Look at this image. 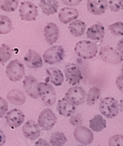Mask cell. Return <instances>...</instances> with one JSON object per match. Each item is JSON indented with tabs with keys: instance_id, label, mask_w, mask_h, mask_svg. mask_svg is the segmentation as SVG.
<instances>
[{
	"instance_id": "6da1fadb",
	"label": "cell",
	"mask_w": 123,
	"mask_h": 146,
	"mask_svg": "<svg viewBox=\"0 0 123 146\" xmlns=\"http://www.w3.org/2000/svg\"><path fill=\"white\" fill-rule=\"evenodd\" d=\"M74 52L82 59H91L97 55L98 46L92 41L82 40L75 44Z\"/></svg>"
},
{
	"instance_id": "7a4b0ae2",
	"label": "cell",
	"mask_w": 123,
	"mask_h": 146,
	"mask_svg": "<svg viewBox=\"0 0 123 146\" xmlns=\"http://www.w3.org/2000/svg\"><path fill=\"white\" fill-rule=\"evenodd\" d=\"M100 113L108 119L115 118L119 113L120 104L114 97H105L102 99L99 106Z\"/></svg>"
},
{
	"instance_id": "3957f363",
	"label": "cell",
	"mask_w": 123,
	"mask_h": 146,
	"mask_svg": "<svg viewBox=\"0 0 123 146\" xmlns=\"http://www.w3.org/2000/svg\"><path fill=\"white\" fill-rule=\"evenodd\" d=\"M42 56L45 62L49 65H54L64 60L65 58V51L62 46L53 45L47 49Z\"/></svg>"
},
{
	"instance_id": "277c9868",
	"label": "cell",
	"mask_w": 123,
	"mask_h": 146,
	"mask_svg": "<svg viewBox=\"0 0 123 146\" xmlns=\"http://www.w3.org/2000/svg\"><path fill=\"white\" fill-rule=\"evenodd\" d=\"M39 95L45 106H52L57 101L55 89L45 82L39 83Z\"/></svg>"
},
{
	"instance_id": "5b68a950",
	"label": "cell",
	"mask_w": 123,
	"mask_h": 146,
	"mask_svg": "<svg viewBox=\"0 0 123 146\" xmlns=\"http://www.w3.org/2000/svg\"><path fill=\"white\" fill-rule=\"evenodd\" d=\"M99 56L102 61L110 65H119L123 60L121 54L110 45H105L100 48Z\"/></svg>"
},
{
	"instance_id": "8992f818",
	"label": "cell",
	"mask_w": 123,
	"mask_h": 146,
	"mask_svg": "<svg viewBox=\"0 0 123 146\" xmlns=\"http://www.w3.org/2000/svg\"><path fill=\"white\" fill-rule=\"evenodd\" d=\"M5 73L11 81H19L25 75L24 65L18 59L12 60L6 67Z\"/></svg>"
},
{
	"instance_id": "52a82bcc",
	"label": "cell",
	"mask_w": 123,
	"mask_h": 146,
	"mask_svg": "<svg viewBox=\"0 0 123 146\" xmlns=\"http://www.w3.org/2000/svg\"><path fill=\"white\" fill-rule=\"evenodd\" d=\"M57 122V117L50 108H45L39 113L38 125L44 131H50Z\"/></svg>"
},
{
	"instance_id": "ba28073f",
	"label": "cell",
	"mask_w": 123,
	"mask_h": 146,
	"mask_svg": "<svg viewBox=\"0 0 123 146\" xmlns=\"http://www.w3.org/2000/svg\"><path fill=\"white\" fill-rule=\"evenodd\" d=\"M19 16L22 20L31 22L36 20L38 15L37 7L29 1L22 2L19 7Z\"/></svg>"
},
{
	"instance_id": "9c48e42d",
	"label": "cell",
	"mask_w": 123,
	"mask_h": 146,
	"mask_svg": "<svg viewBox=\"0 0 123 146\" xmlns=\"http://www.w3.org/2000/svg\"><path fill=\"white\" fill-rule=\"evenodd\" d=\"M64 75L66 77L68 83L71 85H76L82 80V74L81 69L74 63H70L64 68Z\"/></svg>"
},
{
	"instance_id": "30bf717a",
	"label": "cell",
	"mask_w": 123,
	"mask_h": 146,
	"mask_svg": "<svg viewBox=\"0 0 123 146\" xmlns=\"http://www.w3.org/2000/svg\"><path fill=\"white\" fill-rule=\"evenodd\" d=\"M74 137L78 143L84 145L91 144L94 141V133L91 130L83 125L74 128Z\"/></svg>"
},
{
	"instance_id": "8fae6325",
	"label": "cell",
	"mask_w": 123,
	"mask_h": 146,
	"mask_svg": "<svg viewBox=\"0 0 123 146\" xmlns=\"http://www.w3.org/2000/svg\"><path fill=\"white\" fill-rule=\"evenodd\" d=\"M64 97L70 100L76 106L83 104L86 99V93L84 89L80 86H74L68 90Z\"/></svg>"
},
{
	"instance_id": "7c38bea8",
	"label": "cell",
	"mask_w": 123,
	"mask_h": 146,
	"mask_svg": "<svg viewBox=\"0 0 123 146\" xmlns=\"http://www.w3.org/2000/svg\"><path fill=\"white\" fill-rule=\"evenodd\" d=\"M5 119L7 124L11 128H17L24 122L25 114L21 110L14 108L6 113Z\"/></svg>"
},
{
	"instance_id": "4fadbf2b",
	"label": "cell",
	"mask_w": 123,
	"mask_h": 146,
	"mask_svg": "<svg viewBox=\"0 0 123 146\" xmlns=\"http://www.w3.org/2000/svg\"><path fill=\"white\" fill-rule=\"evenodd\" d=\"M23 86L26 93L33 99H38L39 95V82L33 76H26L23 80Z\"/></svg>"
},
{
	"instance_id": "5bb4252c",
	"label": "cell",
	"mask_w": 123,
	"mask_h": 146,
	"mask_svg": "<svg viewBox=\"0 0 123 146\" xmlns=\"http://www.w3.org/2000/svg\"><path fill=\"white\" fill-rule=\"evenodd\" d=\"M22 133L27 139L30 140H35L40 136L39 125L33 120H28L22 126Z\"/></svg>"
},
{
	"instance_id": "9a60e30c",
	"label": "cell",
	"mask_w": 123,
	"mask_h": 146,
	"mask_svg": "<svg viewBox=\"0 0 123 146\" xmlns=\"http://www.w3.org/2000/svg\"><path fill=\"white\" fill-rule=\"evenodd\" d=\"M109 2L106 0H88L87 2L88 11L93 15L99 16L106 12Z\"/></svg>"
},
{
	"instance_id": "2e32d148",
	"label": "cell",
	"mask_w": 123,
	"mask_h": 146,
	"mask_svg": "<svg viewBox=\"0 0 123 146\" xmlns=\"http://www.w3.org/2000/svg\"><path fill=\"white\" fill-rule=\"evenodd\" d=\"M57 109L61 116L70 117L75 113L76 106L74 103H72L70 100L64 97L58 101Z\"/></svg>"
},
{
	"instance_id": "e0dca14e",
	"label": "cell",
	"mask_w": 123,
	"mask_h": 146,
	"mask_svg": "<svg viewBox=\"0 0 123 146\" xmlns=\"http://www.w3.org/2000/svg\"><path fill=\"white\" fill-rule=\"evenodd\" d=\"M86 36L92 42H101L105 36V28L101 22H96L87 29Z\"/></svg>"
},
{
	"instance_id": "ac0fdd59",
	"label": "cell",
	"mask_w": 123,
	"mask_h": 146,
	"mask_svg": "<svg viewBox=\"0 0 123 146\" xmlns=\"http://www.w3.org/2000/svg\"><path fill=\"white\" fill-rule=\"evenodd\" d=\"M45 39L48 44H53L57 42L59 37V27L53 22H49L44 28Z\"/></svg>"
},
{
	"instance_id": "d6986e66",
	"label": "cell",
	"mask_w": 123,
	"mask_h": 146,
	"mask_svg": "<svg viewBox=\"0 0 123 146\" xmlns=\"http://www.w3.org/2000/svg\"><path fill=\"white\" fill-rule=\"evenodd\" d=\"M45 82L53 84L56 86H60L64 82V75L59 69L56 68H49L46 69Z\"/></svg>"
},
{
	"instance_id": "ffe728a7",
	"label": "cell",
	"mask_w": 123,
	"mask_h": 146,
	"mask_svg": "<svg viewBox=\"0 0 123 146\" xmlns=\"http://www.w3.org/2000/svg\"><path fill=\"white\" fill-rule=\"evenodd\" d=\"M24 61L30 68H39L43 66V61L39 55L35 50L29 49L24 57Z\"/></svg>"
},
{
	"instance_id": "44dd1931",
	"label": "cell",
	"mask_w": 123,
	"mask_h": 146,
	"mask_svg": "<svg viewBox=\"0 0 123 146\" xmlns=\"http://www.w3.org/2000/svg\"><path fill=\"white\" fill-rule=\"evenodd\" d=\"M59 19L63 24H68L76 20L79 17V12L76 8L70 7H63L59 12Z\"/></svg>"
},
{
	"instance_id": "7402d4cb",
	"label": "cell",
	"mask_w": 123,
	"mask_h": 146,
	"mask_svg": "<svg viewBox=\"0 0 123 146\" xmlns=\"http://www.w3.org/2000/svg\"><path fill=\"white\" fill-rule=\"evenodd\" d=\"M7 100L14 106H22L26 102V96L19 89H12L7 94Z\"/></svg>"
},
{
	"instance_id": "603a6c76",
	"label": "cell",
	"mask_w": 123,
	"mask_h": 146,
	"mask_svg": "<svg viewBox=\"0 0 123 146\" xmlns=\"http://www.w3.org/2000/svg\"><path fill=\"white\" fill-rule=\"evenodd\" d=\"M39 7L44 14L50 16L57 13L59 4L58 1L56 0H42L39 2Z\"/></svg>"
},
{
	"instance_id": "cb8c5ba5",
	"label": "cell",
	"mask_w": 123,
	"mask_h": 146,
	"mask_svg": "<svg viewBox=\"0 0 123 146\" xmlns=\"http://www.w3.org/2000/svg\"><path fill=\"white\" fill-rule=\"evenodd\" d=\"M107 122L101 114L95 115L89 121V128L91 131L95 132L102 131L106 128Z\"/></svg>"
},
{
	"instance_id": "d4e9b609",
	"label": "cell",
	"mask_w": 123,
	"mask_h": 146,
	"mask_svg": "<svg viewBox=\"0 0 123 146\" xmlns=\"http://www.w3.org/2000/svg\"><path fill=\"white\" fill-rule=\"evenodd\" d=\"M86 24L83 21L76 19L74 22H70L68 26V29L72 35L75 37H79L84 34L86 31Z\"/></svg>"
},
{
	"instance_id": "484cf974",
	"label": "cell",
	"mask_w": 123,
	"mask_h": 146,
	"mask_svg": "<svg viewBox=\"0 0 123 146\" xmlns=\"http://www.w3.org/2000/svg\"><path fill=\"white\" fill-rule=\"evenodd\" d=\"M101 96V91L97 87L90 88L87 94L86 104L89 106H94L99 101Z\"/></svg>"
},
{
	"instance_id": "4316f807",
	"label": "cell",
	"mask_w": 123,
	"mask_h": 146,
	"mask_svg": "<svg viewBox=\"0 0 123 146\" xmlns=\"http://www.w3.org/2000/svg\"><path fill=\"white\" fill-rule=\"evenodd\" d=\"M66 143L67 137L62 132H53L50 137V144L51 146H63Z\"/></svg>"
},
{
	"instance_id": "83f0119b",
	"label": "cell",
	"mask_w": 123,
	"mask_h": 146,
	"mask_svg": "<svg viewBox=\"0 0 123 146\" xmlns=\"http://www.w3.org/2000/svg\"><path fill=\"white\" fill-rule=\"evenodd\" d=\"M13 30L12 21L5 15H0V34H7Z\"/></svg>"
},
{
	"instance_id": "f1b7e54d",
	"label": "cell",
	"mask_w": 123,
	"mask_h": 146,
	"mask_svg": "<svg viewBox=\"0 0 123 146\" xmlns=\"http://www.w3.org/2000/svg\"><path fill=\"white\" fill-rule=\"evenodd\" d=\"M12 56V50L8 45L2 44L0 46V64L4 65L10 60Z\"/></svg>"
},
{
	"instance_id": "f546056e",
	"label": "cell",
	"mask_w": 123,
	"mask_h": 146,
	"mask_svg": "<svg viewBox=\"0 0 123 146\" xmlns=\"http://www.w3.org/2000/svg\"><path fill=\"white\" fill-rule=\"evenodd\" d=\"M19 5L18 1L12 0H0V9L10 13L16 11Z\"/></svg>"
},
{
	"instance_id": "4dcf8cb0",
	"label": "cell",
	"mask_w": 123,
	"mask_h": 146,
	"mask_svg": "<svg viewBox=\"0 0 123 146\" xmlns=\"http://www.w3.org/2000/svg\"><path fill=\"white\" fill-rule=\"evenodd\" d=\"M109 31L115 36H123V22H117L109 25Z\"/></svg>"
},
{
	"instance_id": "1f68e13d",
	"label": "cell",
	"mask_w": 123,
	"mask_h": 146,
	"mask_svg": "<svg viewBox=\"0 0 123 146\" xmlns=\"http://www.w3.org/2000/svg\"><path fill=\"white\" fill-rule=\"evenodd\" d=\"M109 146H123V135L116 134L110 137L108 139Z\"/></svg>"
},
{
	"instance_id": "d6a6232c",
	"label": "cell",
	"mask_w": 123,
	"mask_h": 146,
	"mask_svg": "<svg viewBox=\"0 0 123 146\" xmlns=\"http://www.w3.org/2000/svg\"><path fill=\"white\" fill-rule=\"evenodd\" d=\"M110 9L113 12H119L122 9L123 5L122 0H111L109 1Z\"/></svg>"
},
{
	"instance_id": "836d02e7",
	"label": "cell",
	"mask_w": 123,
	"mask_h": 146,
	"mask_svg": "<svg viewBox=\"0 0 123 146\" xmlns=\"http://www.w3.org/2000/svg\"><path fill=\"white\" fill-rule=\"evenodd\" d=\"M69 122L74 127L82 125V117L81 113H76V114H74L73 116H71L69 119Z\"/></svg>"
},
{
	"instance_id": "e575fe53",
	"label": "cell",
	"mask_w": 123,
	"mask_h": 146,
	"mask_svg": "<svg viewBox=\"0 0 123 146\" xmlns=\"http://www.w3.org/2000/svg\"><path fill=\"white\" fill-rule=\"evenodd\" d=\"M8 110V105L5 100L0 97V118L4 117Z\"/></svg>"
},
{
	"instance_id": "d590c367",
	"label": "cell",
	"mask_w": 123,
	"mask_h": 146,
	"mask_svg": "<svg viewBox=\"0 0 123 146\" xmlns=\"http://www.w3.org/2000/svg\"><path fill=\"white\" fill-rule=\"evenodd\" d=\"M116 85L120 91L123 94V74H120L116 80Z\"/></svg>"
},
{
	"instance_id": "8d00e7d4",
	"label": "cell",
	"mask_w": 123,
	"mask_h": 146,
	"mask_svg": "<svg viewBox=\"0 0 123 146\" xmlns=\"http://www.w3.org/2000/svg\"><path fill=\"white\" fill-rule=\"evenodd\" d=\"M63 4L66 5L68 6H76L78 5L80 2H81V0H62V1Z\"/></svg>"
},
{
	"instance_id": "74e56055",
	"label": "cell",
	"mask_w": 123,
	"mask_h": 146,
	"mask_svg": "<svg viewBox=\"0 0 123 146\" xmlns=\"http://www.w3.org/2000/svg\"><path fill=\"white\" fill-rule=\"evenodd\" d=\"M35 146H51L50 143H48L45 139H39L36 142Z\"/></svg>"
},
{
	"instance_id": "f35d334b",
	"label": "cell",
	"mask_w": 123,
	"mask_h": 146,
	"mask_svg": "<svg viewBox=\"0 0 123 146\" xmlns=\"http://www.w3.org/2000/svg\"><path fill=\"white\" fill-rule=\"evenodd\" d=\"M116 49H117V51L121 54L122 56H123V38L118 42Z\"/></svg>"
},
{
	"instance_id": "ab89813d",
	"label": "cell",
	"mask_w": 123,
	"mask_h": 146,
	"mask_svg": "<svg viewBox=\"0 0 123 146\" xmlns=\"http://www.w3.org/2000/svg\"><path fill=\"white\" fill-rule=\"evenodd\" d=\"M6 142V137L4 131L0 128V146L4 145Z\"/></svg>"
},
{
	"instance_id": "60d3db41",
	"label": "cell",
	"mask_w": 123,
	"mask_h": 146,
	"mask_svg": "<svg viewBox=\"0 0 123 146\" xmlns=\"http://www.w3.org/2000/svg\"><path fill=\"white\" fill-rule=\"evenodd\" d=\"M120 110L123 112V99L122 100H120Z\"/></svg>"
},
{
	"instance_id": "b9f144b4",
	"label": "cell",
	"mask_w": 123,
	"mask_h": 146,
	"mask_svg": "<svg viewBox=\"0 0 123 146\" xmlns=\"http://www.w3.org/2000/svg\"><path fill=\"white\" fill-rule=\"evenodd\" d=\"M121 74H123V64L122 65V69H121Z\"/></svg>"
},
{
	"instance_id": "7bdbcfd3",
	"label": "cell",
	"mask_w": 123,
	"mask_h": 146,
	"mask_svg": "<svg viewBox=\"0 0 123 146\" xmlns=\"http://www.w3.org/2000/svg\"><path fill=\"white\" fill-rule=\"evenodd\" d=\"M79 146H88V145H79Z\"/></svg>"
},
{
	"instance_id": "ee69618b",
	"label": "cell",
	"mask_w": 123,
	"mask_h": 146,
	"mask_svg": "<svg viewBox=\"0 0 123 146\" xmlns=\"http://www.w3.org/2000/svg\"><path fill=\"white\" fill-rule=\"evenodd\" d=\"M122 11H123V5H122Z\"/></svg>"
}]
</instances>
